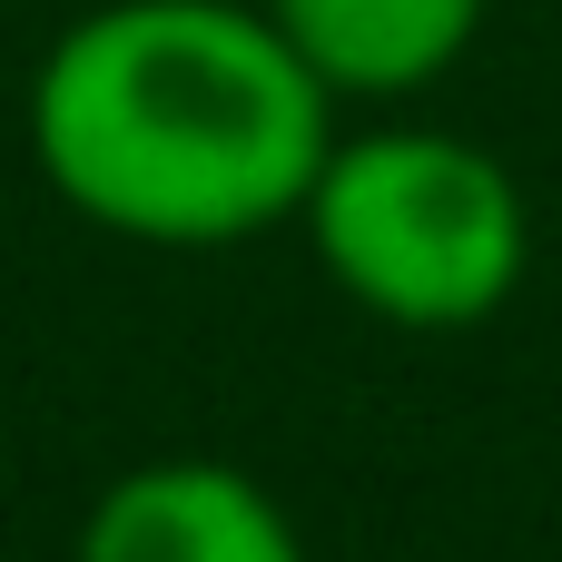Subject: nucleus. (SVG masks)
Here are the masks:
<instances>
[{
    "label": "nucleus",
    "mask_w": 562,
    "mask_h": 562,
    "mask_svg": "<svg viewBox=\"0 0 562 562\" xmlns=\"http://www.w3.org/2000/svg\"><path fill=\"white\" fill-rule=\"evenodd\" d=\"M326 99L267 10L119 0L49 49L30 148L79 217L148 247H227L306 207L336 148Z\"/></svg>",
    "instance_id": "1"
},
{
    "label": "nucleus",
    "mask_w": 562,
    "mask_h": 562,
    "mask_svg": "<svg viewBox=\"0 0 562 562\" xmlns=\"http://www.w3.org/2000/svg\"><path fill=\"white\" fill-rule=\"evenodd\" d=\"M267 20L296 40V59L326 89H425L435 69H454L484 30V0H267Z\"/></svg>",
    "instance_id": "4"
},
{
    "label": "nucleus",
    "mask_w": 562,
    "mask_h": 562,
    "mask_svg": "<svg viewBox=\"0 0 562 562\" xmlns=\"http://www.w3.org/2000/svg\"><path fill=\"white\" fill-rule=\"evenodd\" d=\"M79 562H306V543L237 464H138L89 504Z\"/></svg>",
    "instance_id": "3"
},
{
    "label": "nucleus",
    "mask_w": 562,
    "mask_h": 562,
    "mask_svg": "<svg viewBox=\"0 0 562 562\" xmlns=\"http://www.w3.org/2000/svg\"><path fill=\"white\" fill-rule=\"evenodd\" d=\"M306 227L326 277L395 316V326H474L524 277V198L504 158L445 138V128H375L326 148L306 188Z\"/></svg>",
    "instance_id": "2"
}]
</instances>
